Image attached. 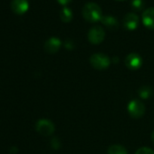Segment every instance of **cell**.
Wrapping results in <instances>:
<instances>
[{"label": "cell", "mask_w": 154, "mask_h": 154, "mask_svg": "<svg viewBox=\"0 0 154 154\" xmlns=\"http://www.w3.org/2000/svg\"><path fill=\"white\" fill-rule=\"evenodd\" d=\"M82 15L84 18L90 23H96L103 18V10L101 7L94 2L86 3L82 10Z\"/></svg>", "instance_id": "1"}, {"label": "cell", "mask_w": 154, "mask_h": 154, "mask_svg": "<svg viewBox=\"0 0 154 154\" xmlns=\"http://www.w3.org/2000/svg\"><path fill=\"white\" fill-rule=\"evenodd\" d=\"M90 63L94 69L97 70H105L110 66L111 59L108 55L103 53L94 54L90 57Z\"/></svg>", "instance_id": "2"}, {"label": "cell", "mask_w": 154, "mask_h": 154, "mask_svg": "<svg viewBox=\"0 0 154 154\" xmlns=\"http://www.w3.org/2000/svg\"><path fill=\"white\" fill-rule=\"evenodd\" d=\"M128 112L134 119L141 118L145 113V105L139 100H132L128 104Z\"/></svg>", "instance_id": "3"}, {"label": "cell", "mask_w": 154, "mask_h": 154, "mask_svg": "<svg viewBox=\"0 0 154 154\" xmlns=\"http://www.w3.org/2000/svg\"><path fill=\"white\" fill-rule=\"evenodd\" d=\"M88 40L91 44L93 45H99L101 44L105 37V31L104 29L100 26H96L92 27L87 35Z\"/></svg>", "instance_id": "4"}, {"label": "cell", "mask_w": 154, "mask_h": 154, "mask_svg": "<svg viewBox=\"0 0 154 154\" xmlns=\"http://www.w3.org/2000/svg\"><path fill=\"white\" fill-rule=\"evenodd\" d=\"M35 129L43 136H50L54 131V123L46 119H41L36 122Z\"/></svg>", "instance_id": "5"}, {"label": "cell", "mask_w": 154, "mask_h": 154, "mask_svg": "<svg viewBox=\"0 0 154 154\" xmlns=\"http://www.w3.org/2000/svg\"><path fill=\"white\" fill-rule=\"evenodd\" d=\"M124 63L130 70H138L142 65V58L139 54L131 53L126 56Z\"/></svg>", "instance_id": "6"}, {"label": "cell", "mask_w": 154, "mask_h": 154, "mask_svg": "<svg viewBox=\"0 0 154 154\" xmlns=\"http://www.w3.org/2000/svg\"><path fill=\"white\" fill-rule=\"evenodd\" d=\"M139 26V17L132 12L127 13L123 17V26L127 30H135Z\"/></svg>", "instance_id": "7"}, {"label": "cell", "mask_w": 154, "mask_h": 154, "mask_svg": "<svg viewBox=\"0 0 154 154\" xmlns=\"http://www.w3.org/2000/svg\"><path fill=\"white\" fill-rule=\"evenodd\" d=\"M28 0H12L11 9L17 15H24L28 11Z\"/></svg>", "instance_id": "8"}, {"label": "cell", "mask_w": 154, "mask_h": 154, "mask_svg": "<svg viewBox=\"0 0 154 154\" xmlns=\"http://www.w3.org/2000/svg\"><path fill=\"white\" fill-rule=\"evenodd\" d=\"M143 25L151 30H154V8H149L143 11L141 16Z\"/></svg>", "instance_id": "9"}, {"label": "cell", "mask_w": 154, "mask_h": 154, "mask_svg": "<svg viewBox=\"0 0 154 154\" xmlns=\"http://www.w3.org/2000/svg\"><path fill=\"white\" fill-rule=\"evenodd\" d=\"M62 45V42L59 38L57 37H50L49 39H47L45 43V50L49 53V54H55L58 52V50L60 49Z\"/></svg>", "instance_id": "10"}, {"label": "cell", "mask_w": 154, "mask_h": 154, "mask_svg": "<svg viewBox=\"0 0 154 154\" xmlns=\"http://www.w3.org/2000/svg\"><path fill=\"white\" fill-rule=\"evenodd\" d=\"M101 22L103 25H104L106 27L112 30H116L119 28V21L117 20L116 17L112 16H103Z\"/></svg>", "instance_id": "11"}, {"label": "cell", "mask_w": 154, "mask_h": 154, "mask_svg": "<svg viewBox=\"0 0 154 154\" xmlns=\"http://www.w3.org/2000/svg\"><path fill=\"white\" fill-rule=\"evenodd\" d=\"M60 18L63 23H69L72 19V12L69 8L64 7L60 12Z\"/></svg>", "instance_id": "12"}, {"label": "cell", "mask_w": 154, "mask_h": 154, "mask_svg": "<svg viewBox=\"0 0 154 154\" xmlns=\"http://www.w3.org/2000/svg\"><path fill=\"white\" fill-rule=\"evenodd\" d=\"M108 154H128V152L123 146L120 144H113L108 149Z\"/></svg>", "instance_id": "13"}, {"label": "cell", "mask_w": 154, "mask_h": 154, "mask_svg": "<svg viewBox=\"0 0 154 154\" xmlns=\"http://www.w3.org/2000/svg\"><path fill=\"white\" fill-rule=\"evenodd\" d=\"M138 93H139L140 98H142V99H148V98H149L152 95L153 90L149 86H142V87L140 88V90L138 91Z\"/></svg>", "instance_id": "14"}, {"label": "cell", "mask_w": 154, "mask_h": 154, "mask_svg": "<svg viewBox=\"0 0 154 154\" xmlns=\"http://www.w3.org/2000/svg\"><path fill=\"white\" fill-rule=\"evenodd\" d=\"M144 7L143 0H131V8L134 11H141Z\"/></svg>", "instance_id": "15"}, {"label": "cell", "mask_w": 154, "mask_h": 154, "mask_svg": "<svg viewBox=\"0 0 154 154\" xmlns=\"http://www.w3.org/2000/svg\"><path fill=\"white\" fill-rule=\"evenodd\" d=\"M135 154H154V151L148 147H141L135 152Z\"/></svg>", "instance_id": "16"}, {"label": "cell", "mask_w": 154, "mask_h": 154, "mask_svg": "<svg viewBox=\"0 0 154 154\" xmlns=\"http://www.w3.org/2000/svg\"><path fill=\"white\" fill-rule=\"evenodd\" d=\"M51 145H52V147H53L54 149H58V148H60V141H59L58 138H56V137L53 138V140H51Z\"/></svg>", "instance_id": "17"}, {"label": "cell", "mask_w": 154, "mask_h": 154, "mask_svg": "<svg viewBox=\"0 0 154 154\" xmlns=\"http://www.w3.org/2000/svg\"><path fill=\"white\" fill-rule=\"evenodd\" d=\"M64 47H65L66 49H69V50L73 49L74 44H73V42H72V40H66L65 43H64Z\"/></svg>", "instance_id": "18"}, {"label": "cell", "mask_w": 154, "mask_h": 154, "mask_svg": "<svg viewBox=\"0 0 154 154\" xmlns=\"http://www.w3.org/2000/svg\"><path fill=\"white\" fill-rule=\"evenodd\" d=\"M57 2H58L60 5H62V6H66V5H68L70 2H72V0H57Z\"/></svg>", "instance_id": "19"}, {"label": "cell", "mask_w": 154, "mask_h": 154, "mask_svg": "<svg viewBox=\"0 0 154 154\" xmlns=\"http://www.w3.org/2000/svg\"><path fill=\"white\" fill-rule=\"evenodd\" d=\"M151 140H152V142L154 144V131H152V134H151Z\"/></svg>", "instance_id": "20"}, {"label": "cell", "mask_w": 154, "mask_h": 154, "mask_svg": "<svg viewBox=\"0 0 154 154\" xmlns=\"http://www.w3.org/2000/svg\"><path fill=\"white\" fill-rule=\"evenodd\" d=\"M115 1H123V0H115Z\"/></svg>", "instance_id": "21"}]
</instances>
